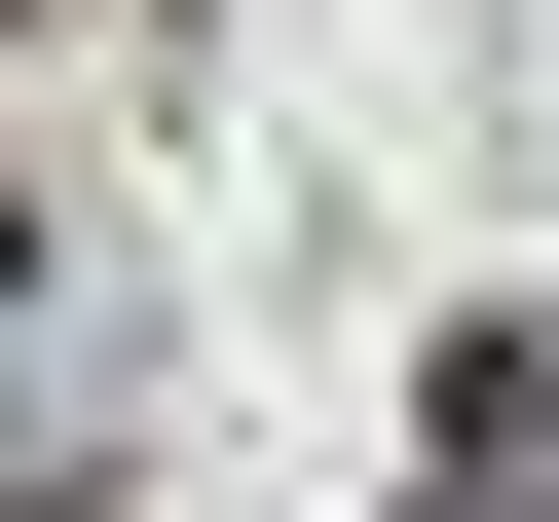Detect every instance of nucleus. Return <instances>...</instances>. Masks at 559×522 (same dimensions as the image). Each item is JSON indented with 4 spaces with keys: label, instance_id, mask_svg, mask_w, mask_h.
I'll use <instances>...</instances> for the list:
<instances>
[]
</instances>
